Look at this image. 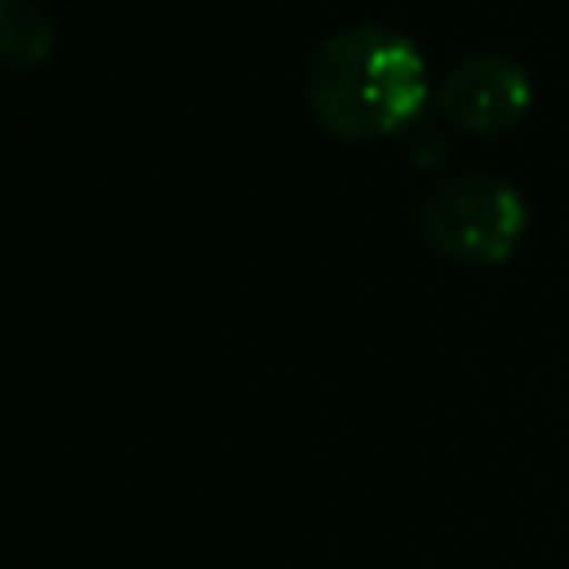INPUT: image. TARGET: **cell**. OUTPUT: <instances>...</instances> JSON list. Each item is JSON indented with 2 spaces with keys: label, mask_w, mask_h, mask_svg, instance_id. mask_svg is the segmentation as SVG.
I'll list each match as a JSON object with an SVG mask.
<instances>
[{
  "label": "cell",
  "mask_w": 569,
  "mask_h": 569,
  "mask_svg": "<svg viewBox=\"0 0 569 569\" xmlns=\"http://www.w3.org/2000/svg\"><path fill=\"white\" fill-rule=\"evenodd\" d=\"M533 107V84L502 53H471L436 84V111L462 133H507Z\"/></svg>",
  "instance_id": "3"
},
{
  "label": "cell",
  "mask_w": 569,
  "mask_h": 569,
  "mask_svg": "<svg viewBox=\"0 0 569 569\" xmlns=\"http://www.w3.org/2000/svg\"><path fill=\"white\" fill-rule=\"evenodd\" d=\"M58 44V27L36 0H0V49L9 71L40 67Z\"/></svg>",
  "instance_id": "4"
},
{
  "label": "cell",
  "mask_w": 569,
  "mask_h": 569,
  "mask_svg": "<svg viewBox=\"0 0 569 569\" xmlns=\"http://www.w3.org/2000/svg\"><path fill=\"white\" fill-rule=\"evenodd\" d=\"M427 93L418 44L378 22L333 31L307 62V111L342 142H378L413 129Z\"/></svg>",
  "instance_id": "1"
},
{
  "label": "cell",
  "mask_w": 569,
  "mask_h": 569,
  "mask_svg": "<svg viewBox=\"0 0 569 569\" xmlns=\"http://www.w3.org/2000/svg\"><path fill=\"white\" fill-rule=\"evenodd\" d=\"M418 227L440 258L462 267H498L520 249L529 209L525 196L498 173H453L427 191Z\"/></svg>",
  "instance_id": "2"
}]
</instances>
